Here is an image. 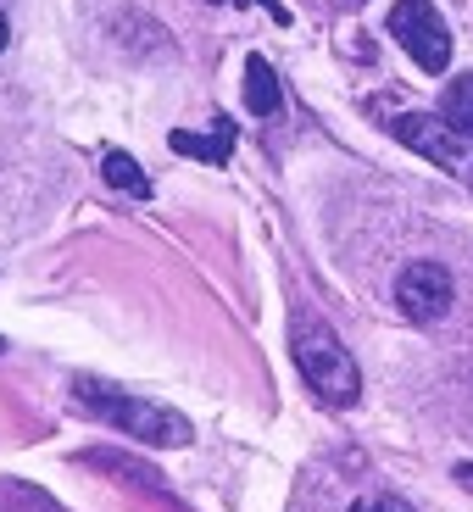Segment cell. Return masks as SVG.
Segmentation results:
<instances>
[{
  "mask_svg": "<svg viewBox=\"0 0 473 512\" xmlns=\"http://www.w3.org/2000/svg\"><path fill=\"white\" fill-rule=\"evenodd\" d=\"M295 368H301V379L318 390V401H329V407H351V401L362 396V373L357 362H351V351L334 340L329 323H301L295 329Z\"/></svg>",
  "mask_w": 473,
  "mask_h": 512,
  "instance_id": "obj_1",
  "label": "cell"
},
{
  "mask_svg": "<svg viewBox=\"0 0 473 512\" xmlns=\"http://www.w3.org/2000/svg\"><path fill=\"white\" fill-rule=\"evenodd\" d=\"M78 401H84L95 418L117 423V429H128V435H140V440H151V446H184V440H190V423H184L179 412L156 407V401L117 396V390H106V384H78Z\"/></svg>",
  "mask_w": 473,
  "mask_h": 512,
  "instance_id": "obj_2",
  "label": "cell"
},
{
  "mask_svg": "<svg viewBox=\"0 0 473 512\" xmlns=\"http://www.w3.org/2000/svg\"><path fill=\"white\" fill-rule=\"evenodd\" d=\"M390 34L423 73H446L451 67V28L429 0H396L390 6Z\"/></svg>",
  "mask_w": 473,
  "mask_h": 512,
  "instance_id": "obj_3",
  "label": "cell"
},
{
  "mask_svg": "<svg viewBox=\"0 0 473 512\" xmlns=\"http://www.w3.org/2000/svg\"><path fill=\"white\" fill-rule=\"evenodd\" d=\"M457 301V284H451V268L440 262H407L396 279V307L407 312L412 323H440Z\"/></svg>",
  "mask_w": 473,
  "mask_h": 512,
  "instance_id": "obj_4",
  "label": "cell"
},
{
  "mask_svg": "<svg viewBox=\"0 0 473 512\" xmlns=\"http://www.w3.org/2000/svg\"><path fill=\"white\" fill-rule=\"evenodd\" d=\"M390 128H396V140H401V145H412L418 156H429V162L451 167V173H468V167H473V151L462 145V134L446 123V117H429V112H401Z\"/></svg>",
  "mask_w": 473,
  "mask_h": 512,
  "instance_id": "obj_5",
  "label": "cell"
},
{
  "mask_svg": "<svg viewBox=\"0 0 473 512\" xmlns=\"http://www.w3.org/2000/svg\"><path fill=\"white\" fill-rule=\"evenodd\" d=\"M167 145L179 156H201V162H229V151H234V123L229 117H218V128L212 134H167Z\"/></svg>",
  "mask_w": 473,
  "mask_h": 512,
  "instance_id": "obj_6",
  "label": "cell"
},
{
  "mask_svg": "<svg viewBox=\"0 0 473 512\" xmlns=\"http://www.w3.org/2000/svg\"><path fill=\"white\" fill-rule=\"evenodd\" d=\"M245 106H251L256 117H273V112L284 106V95H279V78H273L268 56H251V62H245Z\"/></svg>",
  "mask_w": 473,
  "mask_h": 512,
  "instance_id": "obj_7",
  "label": "cell"
},
{
  "mask_svg": "<svg viewBox=\"0 0 473 512\" xmlns=\"http://www.w3.org/2000/svg\"><path fill=\"white\" fill-rule=\"evenodd\" d=\"M440 117L457 128L462 140H473V73H462V78L446 84V95H440Z\"/></svg>",
  "mask_w": 473,
  "mask_h": 512,
  "instance_id": "obj_8",
  "label": "cell"
},
{
  "mask_svg": "<svg viewBox=\"0 0 473 512\" xmlns=\"http://www.w3.org/2000/svg\"><path fill=\"white\" fill-rule=\"evenodd\" d=\"M101 173H106V184H112V190H123V195H151V179H145L140 162H134V156H123V151H106L101 156Z\"/></svg>",
  "mask_w": 473,
  "mask_h": 512,
  "instance_id": "obj_9",
  "label": "cell"
},
{
  "mask_svg": "<svg viewBox=\"0 0 473 512\" xmlns=\"http://www.w3.org/2000/svg\"><path fill=\"white\" fill-rule=\"evenodd\" d=\"M351 512H412V507L401 496H368V501H357Z\"/></svg>",
  "mask_w": 473,
  "mask_h": 512,
  "instance_id": "obj_10",
  "label": "cell"
},
{
  "mask_svg": "<svg viewBox=\"0 0 473 512\" xmlns=\"http://www.w3.org/2000/svg\"><path fill=\"white\" fill-rule=\"evenodd\" d=\"M6 34H12V28H6V12H0V51H6Z\"/></svg>",
  "mask_w": 473,
  "mask_h": 512,
  "instance_id": "obj_11",
  "label": "cell"
}]
</instances>
